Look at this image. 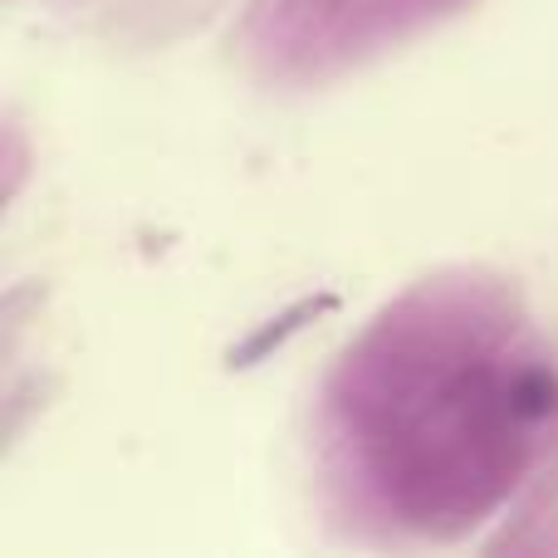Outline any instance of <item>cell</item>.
<instances>
[{
  "label": "cell",
  "mask_w": 558,
  "mask_h": 558,
  "mask_svg": "<svg viewBox=\"0 0 558 558\" xmlns=\"http://www.w3.org/2000/svg\"><path fill=\"white\" fill-rule=\"evenodd\" d=\"M328 308H338V294H318V299H299L294 308H284L279 318H270L265 328H255L251 338H245L241 348L231 353V367H251V363H260V357H270L284 338H294L299 328L308 324V318H318V314H328Z\"/></svg>",
  "instance_id": "6da1fadb"
}]
</instances>
